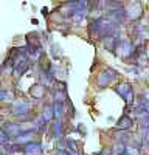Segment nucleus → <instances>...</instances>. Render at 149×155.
I'll list each match as a JSON object with an SVG mask.
<instances>
[{
	"mask_svg": "<svg viewBox=\"0 0 149 155\" xmlns=\"http://www.w3.org/2000/svg\"><path fill=\"white\" fill-rule=\"evenodd\" d=\"M126 11H127V17L132 23L140 22L141 17L144 16V6L140 0H131L126 5Z\"/></svg>",
	"mask_w": 149,
	"mask_h": 155,
	"instance_id": "nucleus-1",
	"label": "nucleus"
},
{
	"mask_svg": "<svg viewBox=\"0 0 149 155\" xmlns=\"http://www.w3.org/2000/svg\"><path fill=\"white\" fill-rule=\"evenodd\" d=\"M41 12H42V14H44L45 17L48 16V9H47V8H42V9H41Z\"/></svg>",
	"mask_w": 149,
	"mask_h": 155,
	"instance_id": "nucleus-28",
	"label": "nucleus"
},
{
	"mask_svg": "<svg viewBox=\"0 0 149 155\" xmlns=\"http://www.w3.org/2000/svg\"><path fill=\"white\" fill-rule=\"evenodd\" d=\"M121 8H124L121 0H106V3H104L106 12H112V11H117V9H121Z\"/></svg>",
	"mask_w": 149,
	"mask_h": 155,
	"instance_id": "nucleus-15",
	"label": "nucleus"
},
{
	"mask_svg": "<svg viewBox=\"0 0 149 155\" xmlns=\"http://www.w3.org/2000/svg\"><path fill=\"white\" fill-rule=\"evenodd\" d=\"M44 147L37 141H31V143L23 144V155H42Z\"/></svg>",
	"mask_w": 149,
	"mask_h": 155,
	"instance_id": "nucleus-8",
	"label": "nucleus"
},
{
	"mask_svg": "<svg viewBox=\"0 0 149 155\" xmlns=\"http://www.w3.org/2000/svg\"><path fill=\"white\" fill-rule=\"evenodd\" d=\"M117 78H118V71L114 70V68H110V67H107V68H104V70H101L98 73V76H96V85H98V88H106V87H109L112 82H114Z\"/></svg>",
	"mask_w": 149,
	"mask_h": 155,
	"instance_id": "nucleus-2",
	"label": "nucleus"
},
{
	"mask_svg": "<svg viewBox=\"0 0 149 155\" xmlns=\"http://www.w3.org/2000/svg\"><path fill=\"white\" fill-rule=\"evenodd\" d=\"M28 112H31V104H30V101L23 99V98L16 99L11 104V115L14 116V118H19V116L28 113Z\"/></svg>",
	"mask_w": 149,
	"mask_h": 155,
	"instance_id": "nucleus-3",
	"label": "nucleus"
},
{
	"mask_svg": "<svg viewBox=\"0 0 149 155\" xmlns=\"http://www.w3.org/2000/svg\"><path fill=\"white\" fill-rule=\"evenodd\" d=\"M78 130H79L81 135H85V134H87V129H85L82 124H78Z\"/></svg>",
	"mask_w": 149,
	"mask_h": 155,
	"instance_id": "nucleus-27",
	"label": "nucleus"
},
{
	"mask_svg": "<svg viewBox=\"0 0 149 155\" xmlns=\"http://www.w3.org/2000/svg\"><path fill=\"white\" fill-rule=\"evenodd\" d=\"M37 130L33 127V129H30V130H23L14 141L16 143H19V144H27V143H31V141H34V134H36Z\"/></svg>",
	"mask_w": 149,
	"mask_h": 155,
	"instance_id": "nucleus-11",
	"label": "nucleus"
},
{
	"mask_svg": "<svg viewBox=\"0 0 149 155\" xmlns=\"http://www.w3.org/2000/svg\"><path fill=\"white\" fill-rule=\"evenodd\" d=\"M11 98H12V92H11V90L2 88V95H0V99L5 102V101H8V99H11Z\"/></svg>",
	"mask_w": 149,
	"mask_h": 155,
	"instance_id": "nucleus-20",
	"label": "nucleus"
},
{
	"mask_svg": "<svg viewBox=\"0 0 149 155\" xmlns=\"http://www.w3.org/2000/svg\"><path fill=\"white\" fill-rule=\"evenodd\" d=\"M53 110H55V120L62 121L64 120V115H65V102L53 101Z\"/></svg>",
	"mask_w": 149,
	"mask_h": 155,
	"instance_id": "nucleus-13",
	"label": "nucleus"
},
{
	"mask_svg": "<svg viewBox=\"0 0 149 155\" xmlns=\"http://www.w3.org/2000/svg\"><path fill=\"white\" fill-rule=\"evenodd\" d=\"M147 81H149V76H147ZM147 87H149V84H147Z\"/></svg>",
	"mask_w": 149,
	"mask_h": 155,
	"instance_id": "nucleus-31",
	"label": "nucleus"
},
{
	"mask_svg": "<svg viewBox=\"0 0 149 155\" xmlns=\"http://www.w3.org/2000/svg\"><path fill=\"white\" fill-rule=\"evenodd\" d=\"M50 132H51L53 138L55 140H64L65 138V126H64V121H53L51 123V127H50Z\"/></svg>",
	"mask_w": 149,
	"mask_h": 155,
	"instance_id": "nucleus-6",
	"label": "nucleus"
},
{
	"mask_svg": "<svg viewBox=\"0 0 149 155\" xmlns=\"http://www.w3.org/2000/svg\"><path fill=\"white\" fill-rule=\"evenodd\" d=\"M120 39H121L120 34H118V36L104 37V39H103V47H104L107 51H110L112 54H115V50H117V45H118V42H120Z\"/></svg>",
	"mask_w": 149,
	"mask_h": 155,
	"instance_id": "nucleus-9",
	"label": "nucleus"
},
{
	"mask_svg": "<svg viewBox=\"0 0 149 155\" xmlns=\"http://www.w3.org/2000/svg\"><path fill=\"white\" fill-rule=\"evenodd\" d=\"M114 153V149H110V147H104V149H101L99 152H96V153H93V155H112Z\"/></svg>",
	"mask_w": 149,
	"mask_h": 155,
	"instance_id": "nucleus-25",
	"label": "nucleus"
},
{
	"mask_svg": "<svg viewBox=\"0 0 149 155\" xmlns=\"http://www.w3.org/2000/svg\"><path fill=\"white\" fill-rule=\"evenodd\" d=\"M115 140H117V141H121V143H126V140H127V134H126V130L117 132V134H115Z\"/></svg>",
	"mask_w": 149,
	"mask_h": 155,
	"instance_id": "nucleus-21",
	"label": "nucleus"
},
{
	"mask_svg": "<svg viewBox=\"0 0 149 155\" xmlns=\"http://www.w3.org/2000/svg\"><path fill=\"white\" fill-rule=\"evenodd\" d=\"M51 54H53L55 59H59V56H61V50L58 48L56 44H51Z\"/></svg>",
	"mask_w": 149,
	"mask_h": 155,
	"instance_id": "nucleus-24",
	"label": "nucleus"
},
{
	"mask_svg": "<svg viewBox=\"0 0 149 155\" xmlns=\"http://www.w3.org/2000/svg\"><path fill=\"white\" fill-rule=\"evenodd\" d=\"M132 90V85L131 84H127V82H120L118 85H115V92L121 96V98H124L129 92Z\"/></svg>",
	"mask_w": 149,
	"mask_h": 155,
	"instance_id": "nucleus-16",
	"label": "nucleus"
},
{
	"mask_svg": "<svg viewBox=\"0 0 149 155\" xmlns=\"http://www.w3.org/2000/svg\"><path fill=\"white\" fill-rule=\"evenodd\" d=\"M53 155H71V153H70V150H67V149H62V147H61V149H56Z\"/></svg>",
	"mask_w": 149,
	"mask_h": 155,
	"instance_id": "nucleus-26",
	"label": "nucleus"
},
{
	"mask_svg": "<svg viewBox=\"0 0 149 155\" xmlns=\"http://www.w3.org/2000/svg\"><path fill=\"white\" fill-rule=\"evenodd\" d=\"M146 58H147V61H149V47H146V54H144Z\"/></svg>",
	"mask_w": 149,
	"mask_h": 155,
	"instance_id": "nucleus-30",
	"label": "nucleus"
},
{
	"mask_svg": "<svg viewBox=\"0 0 149 155\" xmlns=\"http://www.w3.org/2000/svg\"><path fill=\"white\" fill-rule=\"evenodd\" d=\"M9 140H11V138L8 137L6 130H5V129H2V130H0V143H2V144H5V143H8Z\"/></svg>",
	"mask_w": 149,
	"mask_h": 155,
	"instance_id": "nucleus-23",
	"label": "nucleus"
},
{
	"mask_svg": "<svg viewBox=\"0 0 149 155\" xmlns=\"http://www.w3.org/2000/svg\"><path fill=\"white\" fill-rule=\"evenodd\" d=\"M134 126V116H129V115H123L121 118L117 121L115 124V129L117 130H129Z\"/></svg>",
	"mask_w": 149,
	"mask_h": 155,
	"instance_id": "nucleus-10",
	"label": "nucleus"
},
{
	"mask_svg": "<svg viewBox=\"0 0 149 155\" xmlns=\"http://www.w3.org/2000/svg\"><path fill=\"white\" fill-rule=\"evenodd\" d=\"M126 71L127 73H134V74H140L141 73V67H138V65H135V64H134V65H129L126 68Z\"/></svg>",
	"mask_w": 149,
	"mask_h": 155,
	"instance_id": "nucleus-22",
	"label": "nucleus"
},
{
	"mask_svg": "<svg viewBox=\"0 0 149 155\" xmlns=\"http://www.w3.org/2000/svg\"><path fill=\"white\" fill-rule=\"evenodd\" d=\"M2 146L6 149V153H8V155L23 153V146H22V144H19V143H16L14 140H9L8 143H5V144H2Z\"/></svg>",
	"mask_w": 149,
	"mask_h": 155,
	"instance_id": "nucleus-12",
	"label": "nucleus"
},
{
	"mask_svg": "<svg viewBox=\"0 0 149 155\" xmlns=\"http://www.w3.org/2000/svg\"><path fill=\"white\" fill-rule=\"evenodd\" d=\"M104 17L107 20H110L112 23H115V25H123V23H126L129 20L126 6L121 8V9H117V11H112V12H104Z\"/></svg>",
	"mask_w": 149,
	"mask_h": 155,
	"instance_id": "nucleus-4",
	"label": "nucleus"
},
{
	"mask_svg": "<svg viewBox=\"0 0 149 155\" xmlns=\"http://www.w3.org/2000/svg\"><path fill=\"white\" fill-rule=\"evenodd\" d=\"M3 129L6 130V134H8V137L11 140H16L23 132V129H22V126L19 123H5L3 124Z\"/></svg>",
	"mask_w": 149,
	"mask_h": 155,
	"instance_id": "nucleus-7",
	"label": "nucleus"
},
{
	"mask_svg": "<svg viewBox=\"0 0 149 155\" xmlns=\"http://www.w3.org/2000/svg\"><path fill=\"white\" fill-rule=\"evenodd\" d=\"M42 118L50 124V123H53L55 120V110H53V104H45L44 109H42Z\"/></svg>",
	"mask_w": 149,
	"mask_h": 155,
	"instance_id": "nucleus-14",
	"label": "nucleus"
},
{
	"mask_svg": "<svg viewBox=\"0 0 149 155\" xmlns=\"http://www.w3.org/2000/svg\"><path fill=\"white\" fill-rule=\"evenodd\" d=\"M144 98L149 101V87H147V90H146V93H144Z\"/></svg>",
	"mask_w": 149,
	"mask_h": 155,
	"instance_id": "nucleus-29",
	"label": "nucleus"
},
{
	"mask_svg": "<svg viewBox=\"0 0 149 155\" xmlns=\"http://www.w3.org/2000/svg\"><path fill=\"white\" fill-rule=\"evenodd\" d=\"M47 92H48V87H47V85H44V84H41V82H36V84L31 85V88H30V96H31V99H34V101H41V99H44V98L47 96Z\"/></svg>",
	"mask_w": 149,
	"mask_h": 155,
	"instance_id": "nucleus-5",
	"label": "nucleus"
},
{
	"mask_svg": "<svg viewBox=\"0 0 149 155\" xmlns=\"http://www.w3.org/2000/svg\"><path fill=\"white\" fill-rule=\"evenodd\" d=\"M65 149L70 150V153H78V147H76V141L71 138H65Z\"/></svg>",
	"mask_w": 149,
	"mask_h": 155,
	"instance_id": "nucleus-19",
	"label": "nucleus"
},
{
	"mask_svg": "<svg viewBox=\"0 0 149 155\" xmlns=\"http://www.w3.org/2000/svg\"><path fill=\"white\" fill-rule=\"evenodd\" d=\"M126 150H127V144L121 143V141H117V144L114 146V153L115 155H126Z\"/></svg>",
	"mask_w": 149,
	"mask_h": 155,
	"instance_id": "nucleus-18",
	"label": "nucleus"
},
{
	"mask_svg": "<svg viewBox=\"0 0 149 155\" xmlns=\"http://www.w3.org/2000/svg\"><path fill=\"white\" fill-rule=\"evenodd\" d=\"M25 39H27V44H30V45L42 47L41 39H39V33H28L27 36H25Z\"/></svg>",
	"mask_w": 149,
	"mask_h": 155,
	"instance_id": "nucleus-17",
	"label": "nucleus"
}]
</instances>
